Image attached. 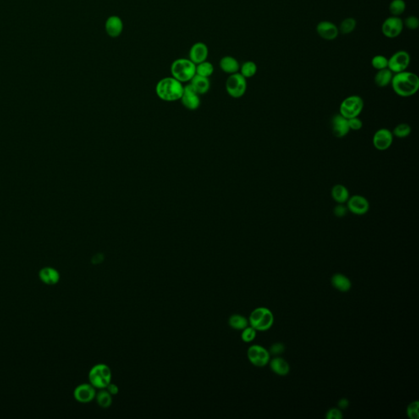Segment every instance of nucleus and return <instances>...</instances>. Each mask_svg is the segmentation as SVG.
Returning <instances> with one entry per match:
<instances>
[{"mask_svg":"<svg viewBox=\"0 0 419 419\" xmlns=\"http://www.w3.org/2000/svg\"><path fill=\"white\" fill-rule=\"evenodd\" d=\"M391 85L399 97H412L419 91V78L415 73L404 71L393 74Z\"/></svg>","mask_w":419,"mask_h":419,"instance_id":"f257e3e1","label":"nucleus"},{"mask_svg":"<svg viewBox=\"0 0 419 419\" xmlns=\"http://www.w3.org/2000/svg\"><path fill=\"white\" fill-rule=\"evenodd\" d=\"M184 92L181 82L174 77H166L156 84V94L160 99L166 102H174L180 99Z\"/></svg>","mask_w":419,"mask_h":419,"instance_id":"f03ea898","label":"nucleus"},{"mask_svg":"<svg viewBox=\"0 0 419 419\" xmlns=\"http://www.w3.org/2000/svg\"><path fill=\"white\" fill-rule=\"evenodd\" d=\"M171 72L172 77L179 82H189L196 74V64L189 58H179L172 62Z\"/></svg>","mask_w":419,"mask_h":419,"instance_id":"7ed1b4c3","label":"nucleus"},{"mask_svg":"<svg viewBox=\"0 0 419 419\" xmlns=\"http://www.w3.org/2000/svg\"><path fill=\"white\" fill-rule=\"evenodd\" d=\"M249 323L256 331L270 329L273 323V315L266 307L256 308L250 314Z\"/></svg>","mask_w":419,"mask_h":419,"instance_id":"20e7f679","label":"nucleus"},{"mask_svg":"<svg viewBox=\"0 0 419 419\" xmlns=\"http://www.w3.org/2000/svg\"><path fill=\"white\" fill-rule=\"evenodd\" d=\"M89 379L90 384L95 388L106 389V387L111 383L112 372L107 365L99 364L91 369L89 373Z\"/></svg>","mask_w":419,"mask_h":419,"instance_id":"39448f33","label":"nucleus"},{"mask_svg":"<svg viewBox=\"0 0 419 419\" xmlns=\"http://www.w3.org/2000/svg\"><path fill=\"white\" fill-rule=\"evenodd\" d=\"M364 107L365 102L362 98L359 95H350L349 97L345 98L341 103L339 113L346 119L360 117L364 110Z\"/></svg>","mask_w":419,"mask_h":419,"instance_id":"423d86ee","label":"nucleus"},{"mask_svg":"<svg viewBox=\"0 0 419 419\" xmlns=\"http://www.w3.org/2000/svg\"><path fill=\"white\" fill-rule=\"evenodd\" d=\"M226 91L233 99H240L245 95L247 89V82L245 77L238 72L228 77L225 84Z\"/></svg>","mask_w":419,"mask_h":419,"instance_id":"0eeeda50","label":"nucleus"},{"mask_svg":"<svg viewBox=\"0 0 419 419\" xmlns=\"http://www.w3.org/2000/svg\"><path fill=\"white\" fill-rule=\"evenodd\" d=\"M410 63V56L409 52L404 50H399L388 58L387 68L393 73L396 74L406 71Z\"/></svg>","mask_w":419,"mask_h":419,"instance_id":"6e6552de","label":"nucleus"},{"mask_svg":"<svg viewBox=\"0 0 419 419\" xmlns=\"http://www.w3.org/2000/svg\"><path fill=\"white\" fill-rule=\"evenodd\" d=\"M348 211L355 216H365L370 211V201L365 197L361 195H354L349 197L346 201Z\"/></svg>","mask_w":419,"mask_h":419,"instance_id":"1a4fd4ad","label":"nucleus"},{"mask_svg":"<svg viewBox=\"0 0 419 419\" xmlns=\"http://www.w3.org/2000/svg\"><path fill=\"white\" fill-rule=\"evenodd\" d=\"M248 360L256 367H264L268 364L271 355L266 348L259 345H251L247 350Z\"/></svg>","mask_w":419,"mask_h":419,"instance_id":"9d476101","label":"nucleus"},{"mask_svg":"<svg viewBox=\"0 0 419 419\" xmlns=\"http://www.w3.org/2000/svg\"><path fill=\"white\" fill-rule=\"evenodd\" d=\"M394 140L392 132L387 128H381L375 132L372 137V144L378 151H387L392 147Z\"/></svg>","mask_w":419,"mask_h":419,"instance_id":"9b49d317","label":"nucleus"},{"mask_svg":"<svg viewBox=\"0 0 419 419\" xmlns=\"http://www.w3.org/2000/svg\"><path fill=\"white\" fill-rule=\"evenodd\" d=\"M403 29H404V23L399 17L392 16L387 18L384 21V23H382V34L386 37L390 39L398 37L401 34Z\"/></svg>","mask_w":419,"mask_h":419,"instance_id":"f8f14e48","label":"nucleus"},{"mask_svg":"<svg viewBox=\"0 0 419 419\" xmlns=\"http://www.w3.org/2000/svg\"><path fill=\"white\" fill-rule=\"evenodd\" d=\"M331 129L335 137L342 139L350 133V128L348 124V119L343 117L340 113L336 114L331 120Z\"/></svg>","mask_w":419,"mask_h":419,"instance_id":"ddd939ff","label":"nucleus"},{"mask_svg":"<svg viewBox=\"0 0 419 419\" xmlns=\"http://www.w3.org/2000/svg\"><path fill=\"white\" fill-rule=\"evenodd\" d=\"M180 100H181L182 104L184 105L187 109L191 110V111L197 109L201 104L198 94L195 92V90L193 89L190 84L184 86V92Z\"/></svg>","mask_w":419,"mask_h":419,"instance_id":"4468645a","label":"nucleus"},{"mask_svg":"<svg viewBox=\"0 0 419 419\" xmlns=\"http://www.w3.org/2000/svg\"><path fill=\"white\" fill-rule=\"evenodd\" d=\"M316 30L320 37L328 41L336 40L340 33L338 26L328 21L320 22L317 25Z\"/></svg>","mask_w":419,"mask_h":419,"instance_id":"2eb2a0df","label":"nucleus"},{"mask_svg":"<svg viewBox=\"0 0 419 419\" xmlns=\"http://www.w3.org/2000/svg\"><path fill=\"white\" fill-rule=\"evenodd\" d=\"M95 396H96L95 387L90 383L79 385L74 391V399L80 403L91 402L95 399Z\"/></svg>","mask_w":419,"mask_h":419,"instance_id":"dca6fc26","label":"nucleus"},{"mask_svg":"<svg viewBox=\"0 0 419 419\" xmlns=\"http://www.w3.org/2000/svg\"><path fill=\"white\" fill-rule=\"evenodd\" d=\"M208 55V47L206 44L202 42L194 44L189 50V59L191 60L194 64L197 65L205 62L207 59Z\"/></svg>","mask_w":419,"mask_h":419,"instance_id":"f3484780","label":"nucleus"},{"mask_svg":"<svg viewBox=\"0 0 419 419\" xmlns=\"http://www.w3.org/2000/svg\"><path fill=\"white\" fill-rule=\"evenodd\" d=\"M124 29V23L118 16H111L105 23V30L110 37L117 38L122 35Z\"/></svg>","mask_w":419,"mask_h":419,"instance_id":"a211bd4d","label":"nucleus"},{"mask_svg":"<svg viewBox=\"0 0 419 419\" xmlns=\"http://www.w3.org/2000/svg\"><path fill=\"white\" fill-rule=\"evenodd\" d=\"M331 196L335 202L338 204H345L350 197V192L343 184H335L331 190Z\"/></svg>","mask_w":419,"mask_h":419,"instance_id":"6ab92c4d","label":"nucleus"},{"mask_svg":"<svg viewBox=\"0 0 419 419\" xmlns=\"http://www.w3.org/2000/svg\"><path fill=\"white\" fill-rule=\"evenodd\" d=\"M190 85L199 95H205L208 92L211 87V83L209 78L195 74L194 78L190 80Z\"/></svg>","mask_w":419,"mask_h":419,"instance_id":"aec40b11","label":"nucleus"},{"mask_svg":"<svg viewBox=\"0 0 419 419\" xmlns=\"http://www.w3.org/2000/svg\"><path fill=\"white\" fill-rule=\"evenodd\" d=\"M220 67L224 73L229 74L238 73L240 69V64L238 60L231 56L222 57L220 61Z\"/></svg>","mask_w":419,"mask_h":419,"instance_id":"412c9836","label":"nucleus"},{"mask_svg":"<svg viewBox=\"0 0 419 419\" xmlns=\"http://www.w3.org/2000/svg\"><path fill=\"white\" fill-rule=\"evenodd\" d=\"M40 279L43 283L48 285H54L58 283L60 279V274L58 271L51 267H45L40 271Z\"/></svg>","mask_w":419,"mask_h":419,"instance_id":"4be33fe9","label":"nucleus"},{"mask_svg":"<svg viewBox=\"0 0 419 419\" xmlns=\"http://www.w3.org/2000/svg\"><path fill=\"white\" fill-rule=\"evenodd\" d=\"M393 74H394L388 68L377 71L374 76L375 85L379 88L387 87L391 85Z\"/></svg>","mask_w":419,"mask_h":419,"instance_id":"5701e85b","label":"nucleus"},{"mask_svg":"<svg viewBox=\"0 0 419 419\" xmlns=\"http://www.w3.org/2000/svg\"><path fill=\"white\" fill-rule=\"evenodd\" d=\"M271 368L273 372L279 376H286L290 371V366L283 358H274L273 360H271Z\"/></svg>","mask_w":419,"mask_h":419,"instance_id":"b1692460","label":"nucleus"},{"mask_svg":"<svg viewBox=\"0 0 419 419\" xmlns=\"http://www.w3.org/2000/svg\"><path fill=\"white\" fill-rule=\"evenodd\" d=\"M332 284L336 289L340 292H348L351 288V282L350 279L342 273H336L332 276Z\"/></svg>","mask_w":419,"mask_h":419,"instance_id":"393cba45","label":"nucleus"},{"mask_svg":"<svg viewBox=\"0 0 419 419\" xmlns=\"http://www.w3.org/2000/svg\"><path fill=\"white\" fill-rule=\"evenodd\" d=\"M248 320L240 315H233L228 320V324L232 328L236 330H243L248 327Z\"/></svg>","mask_w":419,"mask_h":419,"instance_id":"a878e982","label":"nucleus"},{"mask_svg":"<svg viewBox=\"0 0 419 419\" xmlns=\"http://www.w3.org/2000/svg\"><path fill=\"white\" fill-rule=\"evenodd\" d=\"M239 71H240V74L243 77H245L246 79H248V78L253 77L256 74L257 66L252 61H247L240 66Z\"/></svg>","mask_w":419,"mask_h":419,"instance_id":"bb28decb","label":"nucleus"},{"mask_svg":"<svg viewBox=\"0 0 419 419\" xmlns=\"http://www.w3.org/2000/svg\"><path fill=\"white\" fill-rule=\"evenodd\" d=\"M356 25H357V22L355 18H345L341 23L340 26L338 27V30H339V32L342 33L343 35H349L355 30Z\"/></svg>","mask_w":419,"mask_h":419,"instance_id":"cd10ccee","label":"nucleus"},{"mask_svg":"<svg viewBox=\"0 0 419 419\" xmlns=\"http://www.w3.org/2000/svg\"><path fill=\"white\" fill-rule=\"evenodd\" d=\"M96 399L100 407L107 409L112 404V395L107 392V390L102 389L98 394H96Z\"/></svg>","mask_w":419,"mask_h":419,"instance_id":"c85d7f7f","label":"nucleus"},{"mask_svg":"<svg viewBox=\"0 0 419 419\" xmlns=\"http://www.w3.org/2000/svg\"><path fill=\"white\" fill-rule=\"evenodd\" d=\"M406 9V3L404 0H392L389 5L391 14L394 17H399Z\"/></svg>","mask_w":419,"mask_h":419,"instance_id":"c756f323","label":"nucleus"},{"mask_svg":"<svg viewBox=\"0 0 419 419\" xmlns=\"http://www.w3.org/2000/svg\"><path fill=\"white\" fill-rule=\"evenodd\" d=\"M392 134L393 136L396 137L398 139H404L409 137L411 134L412 128L409 124L406 123H400L394 127Z\"/></svg>","mask_w":419,"mask_h":419,"instance_id":"7c9ffc66","label":"nucleus"},{"mask_svg":"<svg viewBox=\"0 0 419 419\" xmlns=\"http://www.w3.org/2000/svg\"><path fill=\"white\" fill-rule=\"evenodd\" d=\"M214 73L213 65L211 62L205 61L196 65V74L209 78Z\"/></svg>","mask_w":419,"mask_h":419,"instance_id":"2f4dec72","label":"nucleus"},{"mask_svg":"<svg viewBox=\"0 0 419 419\" xmlns=\"http://www.w3.org/2000/svg\"><path fill=\"white\" fill-rule=\"evenodd\" d=\"M371 64L377 71L386 69L388 67V58L383 55H376L371 60Z\"/></svg>","mask_w":419,"mask_h":419,"instance_id":"473e14b6","label":"nucleus"},{"mask_svg":"<svg viewBox=\"0 0 419 419\" xmlns=\"http://www.w3.org/2000/svg\"><path fill=\"white\" fill-rule=\"evenodd\" d=\"M256 337V330L253 327H246L243 330L242 339L245 343H251Z\"/></svg>","mask_w":419,"mask_h":419,"instance_id":"72a5a7b5","label":"nucleus"},{"mask_svg":"<svg viewBox=\"0 0 419 419\" xmlns=\"http://www.w3.org/2000/svg\"><path fill=\"white\" fill-rule=\"evenodd\" d=\"M419 406L418 401L412 402L407 408V414L411 419H419Z\"/></svg>","mask_w":419,"mask_h":419,"instance_id":"f704fd0d","label":"nucleus"},{"mask_svg":"<svg viewBox=\"0 0 419 419\" xmlns=\"http://www.w3.org/2000/svg\"><path fill=\"white\" fill-rule=\"evenodd\" d=\"M348 124H349L350 130H353V131H359L362 129L363 125H364L362 120L360 119L359 117H353V118L348 119Z\"/></svg>","mask_w":419,"mask_h":419,"instance_id":"c9c22d12","label":"nucleus"},{"mask_svg":"<svg viewBox=\"0 0 419 419\" xmlns=\"http://www.w3.org/2000/svg\"><path fill=\"white\" fill-rule=\"evenodd\" d=\"M403 23H404V25H405L409 30H416L419 26V18L415 16H409Z\"/></svg>","mask_w":419,"mask_h":419,"instance_id":"e433bc0d","label":"nucleus"},{"mask_svg":"<svg viewBox=\"0 0 419 419\" xmlns=\"http://www.w3.org/2000/svg\"><path fill=\"white\" fill-rule=\"evenodd\" d=\"M348 209L345 204H338L333 209V214L338 218H343L347 215Z\"/></svg>","mask_w":419,"mask_h":419,"instance_id":"4c0bfd02","label":"nucleus"},{"mask_svg":"<svg viewBox=\"0 0 419 419\" xmlns=\"http://www.w3.org/2000/svg\"><path fill=\"white\" fill-rule=\"evenodd\" d=\"M326 418L327 419H342L343 418V415L339 409H331L327 412Z\"/></svg>","mask_w":419,"mask_h":419,"instance_id":"58836bf2","label":"nucleus"},{"mask_svg":"<svg viewBox=\"0 0 419 419\" xmlns=\"http://www.w3.org/2000/svg\"><path fill=\"white\" fill-rule=\"evenodd\" d=\"M285 350V347L283 344L281 343H276L274 345H272L271 348V352L273 355H280Z\"/></svg>","mask_w":419,"mask_h":419,"instance_id":"ea45409f","label":"nucleus"},{"mask_svg":"<svg viewBox=\"0 0 419 419\" xmlns=\"http://www.w3.org/2000/svg\"><path fill=\"white\" fill-rule=\"evenodd\" d=\"M106 390H107V392H109L110 394H112V395L117 394H118V392H119V388H118V387H117V385L112 384V382H111V383L106 387Z\"/></svg>","mask_w":419,"mask_h":419,"instance_id":"a19ab883","label":"nucleus"},{"mask_svg":"<svg viewBox=\"0 0 419 419\" xmlns=\"http://www.w3.org/2000/svg\"><path fill=\"white\" fill-rule=\"evenodd\" d=\"M349 405V401L346 399H342L338 402V406L340 407L341 409H346Z\"/></svg>","mask_w":419,"mask_h":419,"instance_id":"79ce46f5","label":"nucleus"}]
</instances>
